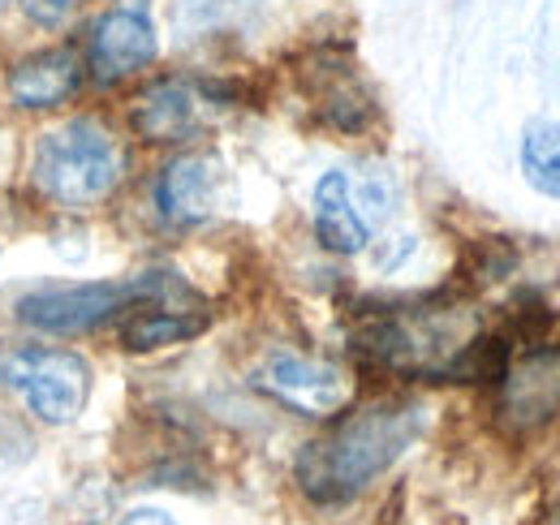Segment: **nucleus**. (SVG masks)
<instances>
[{
    "label": "nucleus",
    "mask_w": 560,
    "mask_h": 525,
    "mask_svg": "<svg viewBox=\"0 0 560 525\" xmlns=\"http://www.w3.org/2000/svg\"><path fill=\"white\" fill-rule=\"evenodd\" d=\"M422 431V409L410 400H375L311 440L298 457V487L315 504H346L362 495Z\"/></svg>",
    "instance_id": "nucleus-1"
},
{
    "label": "nucleus",
    "mask_w": 560,
    "mask_h": 525,
    "mask_svg": "<svg viewBox=\"0 0 560 525\" xmlns=\"http://www.w3.org/2000/svg\"><path fill=\"white\" fill-rule=\"evenodd\" d=\"M475 340L479 328L466 306H415L375 315L358 336V349L366 362L401 375L462 380V362Z\"/></svg>",
    "instance_id": "nucleus-2"
},
{
    "label": "nucleus",
    "mask_w": 560,
    "mask_h": 525,
    "mask_svg": "<svg viewBox=\"0 0 560 525\" xmlns=\"http://www.w3.org/2000/svg\"><path fill=\"white\" fill-rule=\"evenodd\" d=\"M126 155L117 138L91 117L48 130L35 147V186L61 207H95L117 190Z\"/></svg>",
    "instance_id": "nucleus-3"
},
{
    "label": "nucleus",
    "mask_w": 560,
    "mask_h": 525,
    "mask_svg": "<svg viewBox=\"0 0 560 525\" xmlns=\"http://www.w3.org/2000/svg\"><path fill=\"white\" fill-rule=\"evenodd\" d=\"M173 289L168 276L147 271L135 280H108V284H61V289H35L26 298L13 302L18 324L35 331H52V336H78L100 324H108L113 315L139 306V302H155Z\"/></svg>",
    "instance_id": "nucleus-4"
},
{
    "label": "nucleus",
    "mask_w": 560,
    "mask_h": 525,
    "mask_svg": "<svg viewBox=\"0 0 560 525\" xmlns=\"http://www.w3.org/2000/svg\"><path fill=\"white\" fill-rule=\"evenodd\" d=\"M0 384L26 400V409L52 427H66L82 413L91 393V371L70 349L18 345L0 353Z\"/></svg>",
    "instance_id": "nucleus-5"
},
{
    "label": "nucleus",
    "mask_w": 560,
    "mask_h": 525,
    "mask_svg": "<svg viewBox=\"0 0 560 525\" xmlns=\"http://www.w3.org/2000/svg\"><path fill=\"white\" fill-rule=\"evenodd\" d=\"M224 202H229V168L224 160L203 155V151L173 160L155 182V207L177 229L203 224Z\"/></svg>",
    "instance_id": "nucleus-6"
},
{
    "label": "nucleus",
    "mask_w": 560,
    "mask_h": 525,
    "mask_svg": "<svg viewBox=\"0 0 560 525\" xmlns=\"http://www.w3.org/2000/svg\"><path fill=\"white\" fill-rule=\"evenodd\" d=\"M255 384L306 418H332L350 400V380L337 366L315 362V358H298V353H272L259 366Z\"/></svg>",
    "instance_id": "nucleus-7"
},
{
    "label": "nucleus",
    "mask_w": 560,
    "mask_h": 525,
    "mask_svg": "<svg viewBox=\"0 0 560 525\" xmlns=\"http://www.w3.org/2000/svg\"><path fill=\"white\" fill-rule=\"evenodd\" d=\"M155 52H160V39L142 4L108 9L91 31V69L100 82H117L135 69L151 66Z\"/></svg>",
    "instance_id": "nucleus-8"
},
{
    "label": "nucleus",
    "mask_w": 560,
    "mask_h": 525,
    "mask_svg": "<svg viewBox=\"0 0 560 525\" xmlns=\"http://www.w3.org/2000/svg\"><path fill=\"white\" fill-rule=\"evenodd\" d=\"M208 117V91L186 78H164L135 100V130L147 142H186Z\"/></svg>",
    "instance_id": "nucleus-9"
},
{
    "label": "nucleus",
    "mask_w": 560,
    "mask_h": 525,
    "mask_svg": "<svg viewBox=\"0 0 560 525\" xmlns=\"http://www.w3.org/2000/svg\"><path fill=\"white\" fill-rule=\"evenodd\" d=\"M504 396H500V413L513 431H535L544 422H552L560 409V353H530L522 358L513 371L500 375Z\"/></svg>",
    "instance_id": "nucleus-10"
},
{
    "label": "nucleus",
    "mask_w": 560,
    "mask_h": 525,
    "mask_svg": "<svg viewBox=\"0 0 560 525\" xmlns=\"http://www.w3.org/2000/svg\"><path fill=\"white\" fill-rule=\"evenodd\" d=\"M315 237L332 255H358L371 242V224L358 211L350 173H324L315 186Z\"/></svg>",
    "instance_id": "nucleus-11"
},
{
    "label": "nucleus",
    "mask_w": 560,
    "mask_h": 525,
    "mask_svg": "<svg viewBox=\"0 0 560 525\" xmlns=\"http://www.w3.org/2000/svg\"><path fill=\"white\" fill-rule=\"evenodd\" d=\"M78 78H82L78 57L66 48H52V52H35L9 69V91L22 108H52V104H66L78 91Z\"/></svg>",
    "instance_id": "nucleus-12"
},
{
    "label": "nucleus",
    "mask_w": 560,
    "mask_h": 525,
    "mask_svg": "<svg viewBox=\"0 0 560 525\" xmlns=\"http://www.w3.org/2000/svg\"><path fill=\"white\" fill-rule=\"evenodd\" d=\"M208 328V315L203 311H173V306H151L139 302L130 306L126 324H121V340L130 349H164V345H177V340H190Z\"/></svg>",
    "instance_id": "nucleus-13"
},
{
    "label": "nucleus",
    "mask_w": 560,
    "mask_h": 525,
    "mask_svg": "<svg viewBox=\"0 0 560 525\" xmlns=\"http://www.w3.org/2000/svg\"><path fill=\"white\" fill-rule=\"evenodd\" d=\"M522 173L526 182L548 198H560V126L530 121L522 133Z\"/></svg>",
    "instance_id": "nucleus-14"
},
{
    "label": "nucleus",
    "mask_w": 560,
    "mask_h": 525,
    "mask_svg": "<svg viewBox=\"0 0 560 525\" xmlns=\"http://www.w3.org/2000/svg\"><path fill=\"white\" fill-rule=\"evenodd\" d=\"M73 4H78V0H22L26 18L39 22V26H61L73 13Z\"/></svg>",
    "instance_id": "nucleus-15"
},
{
    "label": "nucleus",
    "mask_w": 560,
    "mask_h": 525,
    "mask_svg": "<svg viewBox=\"0 0 560 525\" xmlns=\"http://www.w3.org/2000/svg\"><path fill=\"white\" fill-rule=\"evenodd\" d=\"M117 525H177L168 513H160V509H139V513H130V517H121Z\"/></svg>",
    "instance_id": "nucleus-16"
},
{
    "label": "nucleus",
    "mask_w": 560,
    "mask_h": 525,
    "mask_svg": "<svg viewBox=\"0 0 560 525\" xmlns=\"http://www.w3.org/2000/svg\"><path fill=\"white\" fill-rule=\"evenodd\" d=\"M0 9H4V0H0Z\"/></svg>",
    "instance_id": "nucleus-17"
}]
</instances>
